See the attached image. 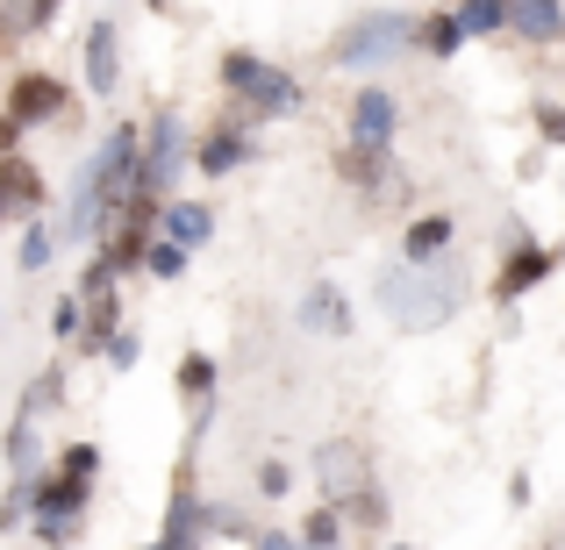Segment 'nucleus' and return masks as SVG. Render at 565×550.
I'll list each match as a JSON object with an SVG mask.
<instances>
[{"label":"nucleus","mask_w":565,"mask_h":550,"mask_svg":"<svg viewBox=\"0 0 565 550\" xmlns=\"http://www.w3.org/2000/svg\"><path fill=\"white\" fill-rule=\"evenodd\" d=\"M380 308L394 322H408V330H437L444 315L458 308V272H394V279H380Z\"/></svg>","instance_id":"f257e3e1"},{"label":"nucleus","mask_w":565,"mask_h":550,"mask_svg":"<svg viewBox=\"0 0 565 550\" xmlns=\"http://www.w3.org/2000/svg\"><path fill=\"white\" fill-rule=\"evenodd\" d=\"M129 186H137V129H115L108 151L94 158V172H86V186H79V207H72V236L94 229L100 207H115Z\"/></svg>","instance_id":"f03ea898"},{"label":"nucleus","mask_w":565,"mask_h":550,"mask_svg":"<svg viewBox=\"0 0 565 550\" xmlns=\"http://www.w3.org/2000/svg\"><path fill=\"white\" fill-rule=\"evenodd\" d=\"M316 472H322V486H330L337 508L380 515V494H373V472H365V451H359V443H322V451H316Z\"/></svg>","instance_id":"7ed1b4c3"},{"label":"nucleus","mask_w":565,"mask_h":550,"mask_svg":"<svg viewBox=\"0 0 565 550\" xmlns=\"http://www.w3.org/2000/svg\"><path fill=\"white\" fill-rule=\"evenodd\" d=\"M222 79H230L236 94H250V100H258V108H273V115L301 100V94H294V79H287V72L258 65V57H250V51H230V57H222Z\"/></svg>","instance_id":"20e7f679"},{"label":"nucleus","mask_w":565,"mask_h":550,"mask_svg":"<svg viewBox=\"0 0 565 550\" xmlns=\"http://www.w3.org/2000/svg\"><path fill=\"white\" fill-rule=\"evenodd\" d=\"M394 43H401V14H365L337 36V65H380V57H394Z\"/></svg>","instance_id":"39448f33"},{"label":"nucleus","mask_w":565,"mask_h":550,"mask_svg":"<svg viewBox=\"0 0 565 550\" xmlns=\"http://www.w3.org/2000/svg\"><path fill=\"white\" fill-rule=\"evenodd\" d=\"M180 165H186V151H180V122L166 115V122H158V137H151V158L137 165V186H143V193H166L172 180H180Z\"/></svg>","instance_id":"423d86ee"},{"label":"nucleus","mask_w":565,"mask_h":550,"mask_svg":"<svg viewBox=\"0 0 565 550\" xmlns=\"http://www.w3.org/2000/svg\"><path fill=\"white\" fill-rule=\"evenodd\" d=\"M8 108H14V122H51V115L65 108V86H57L51 72H22L14 94H8Z\"/></svg>","instance_id":"0eeeda50"},{"label":"nucleus","mask_w":565,"mask_h":550,"mask_svg":"<svg viewBox=\"0 0 565 550\" xmlns=\"http://www.w3.org/2000/svg\"><path fill=\"white\" fill-rule=\"evenodd\" d=\"M351 137H359V151H380V143L394 137V94H365L359 108H351Z\"/></svg>","instance_id":"6e6552de"},{"label":"nucleus","mask_w":565,"mask_h":550,"mask_svg":"<svg viewBox=\"0 0 565 550\" xmlns=\"http://www.w3.org/2000/svg\"><path fill=\"white\" fill-rule=\"evenodd\" d=\"M451 229H458L451 215H423V222L408 229V258H415V265H423V258H437V250L451 244Z\"/></svg>","instance_id":"1a4fd4ad"},{"label":"nucleus","mask_w":565,"mask_h":550,"mask_svg":"<svg viewBox=\"0 0 565 550\" xmlns=\"http://www.w3.org/2000/svg\"><path fill=\"white\" fill-rule=\"evenodd\" d=\"M86 79H94V94L115 86V29H94V43H86Z\"/></svg>","instance_id":"9d476101"},{"label":"nucleus","mask_w":565,"mask_h":550,"mask_svg":"<svg viewBox=\"0 0 565 550\" xmlns=\"http://www.w3.org/2000/svg\"><path fill=\"white\" fill-rule=\"evenodd\" d=\"M207 207H172L166 215V229H172V250H193V244H207Z\"/></svg>","instance_id":"9b49d317"},{"label":"nucleus","mask_w":565,"mask_h":550,"mask_svg":"<svg viewBox=\"0 0 565 550\" xmlns=\"http://www.w3.org/2000/svg\"><path fill=\"white\" fill-rule=\"evenodd\" d=\"M501 22L544 43V36H558V29H565V14H558V8H501Z\"/></svg>","instance_id":"f8f14e48"},{"label":"nucleus","mask_w":565,"mask_h":550,"mask_svg":"<svg viewBox=\"0 0 565 550\" xmlns=\"http://www.w3.org/2000/svg\"><path fill=\"white\" fill-rule=\"evenodd\" d=\"M544 265H552V258H544V250H523V258H515L509 272H501V293H530V287H537V279H544Z\"/></svg>","instance_id":"ddd939ff"},{"label":"nucleus","mask_w":565,"mask_h":550,"mask_svg":"<svg viewBox=\"0 0 565 550\" xmlns=\"http://www.w3.org/2000/svg\"><path fill=\"white\" fill-rule=\"evenodd\" d=\"M236 158H244V143H236V137H222V129L201 143V172H230Z\"/></svg>","instance_id":"4468645a"},{"label":"nucleus","mask_w":565,"mask_h":550,"mask_svg":"<svg viewBox=\"0 0 565 550\" xmlns=\"http://www.w3.org/2000/svg\"><path fill=\"white\" fill-rule=\"evenodd\" d=\"M451 22H458V36H466V29H501V8H458Z\"/></svg>","instance_id":"2eb2a0df"},{"label":"nucleus","mask_w":565,"mask_h":550,"mask_svg":"<svg viewBox=\"0 0 565 550\" xmlns=\"http://www.w3.org/2000/svg\"><path fill=\"white\" fill-rule=\"evenodd\" d=\"M180 265H186V250H172V244H151V272H158V279H172Z\"/></svg>","instance_id":"dca6fc26"},{"label":"nucleus","mask_w":565,"mask_h":550,"mask_svg":"<svg viewBox=\"0 0 565 550\" xmlns=\"http://www.w3.org/2000/svg\"><path fill=\"white\" fill-rule=\"evenodd\" d=\"M429 43H437V51H458V22H451V14H444V22L429 29Z\"/></svg>","instance_id":"f3484780"},{"label":"nucleus","mask_w":565,"mask_h":550,"mask_svg":"<svg viewBox=\"0 0 565 550\" xmlns=\"http://www.w3.org/2000/svg\"><path fill=\"white\" fill-rule=\"evenodd\" d=\"M43 258H51V236L36 229V236H29V244H22V265H43Z\"/></svg>","instance_id":"a211bd4d"},{"label":"nucleus","mask_w":565,"mask_h":550,"mask_svg":"<svg viewBox=\"0 0 565 550\" xmlns=\"http://www.w3.org/2000/svg\"><path fill=\"white\" fill-rule=\"evenodd\" d=\"M258 550H301L294 537H258Z\"/></svg>","instance_id":"6ab92c4d"},{"label":"nucleus","mask_w":565,"mask_h":550,"mask_svg":"<svg viewBox=\"0 0 565 550\" xmlns=\"http://www.w3.org/2000/svg\"><path fill=\"white\" fill-rule=\"evenodd\" d=\"M151 550H166V543H151Z\"/></svg>","instance_id":"aec40b11"}]
</instances>
